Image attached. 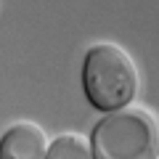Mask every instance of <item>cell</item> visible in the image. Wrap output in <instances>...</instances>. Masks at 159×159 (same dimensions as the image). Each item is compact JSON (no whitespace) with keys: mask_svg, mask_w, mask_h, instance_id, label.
Segmentation results:
<instances>
[{"mask_svg":"<svg viewBox=\"0 0 159 159\" xmlns=\"http://www.w3.org/2000/svg\"><path fill=\"white\" fill-rule=\"evenodd\" d=\"M157 159H159V157H157Z\"/></svg>","mask_w":159,"mask_h":159,"instance_id":"cell-5","label":"cell"},{"mask_svg":"<svg viewBox=\"0 0 159 159\" xmlns=\"http://www.w3.org/2000/svg\"><path fill=\"white\" fill-rule=\"evenodd\" d=\"M45 159H96L93 146L77 133H61L53 143H48Z\"/></svg>","mask_w":159,"mask_h":159,"instance_id":"cell-4","label":"cell"},{"mask_svg":"<svg viewBox=\"0 0 159 159\" xmlns=\"http://www.w3.org/2000/svg\"><path fill=\"white\" fill-rule=\"evenodd\" d=\"M48 135L37 122L21 119L0 138V159H45Z\"/></svg>","mask_w":159,"mask_h":159,"instance_id":"cell-3","label":"cell"},{"mask_svg":"<svg viewBox=\"0 0 159 159\" xmlns=\"http://www.w3.org/2000/svg\"><path fill=\"white\" fill-rule=\"evenodd\" d=\"M96 159H157L159 119L146 106H122L109 111L93 130Z\"/></svg>","mask_w":159,"mask_h":159,"instance_id":"cell-2","label":"cell"},{"mask_svg":"<svg viewBox=\"0 0 159 159\" xmlns=\"http://www.w3.org/2000/svg\"><path fill=\"white\" fill-rule=\"evenodd\" d=\"M82 85L85 96L101 111L122 109L135 98L141 74L138 64L117 43H96L85 56L82 66Z\"/></svg>","mask_w":159,"mask_h":159,"instance_id":"cell-1","label":"cell"}]
</instances>
